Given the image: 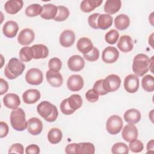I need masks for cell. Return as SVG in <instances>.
Instances as JSON below:
<instances>
[{
  "instance_id": "46",
  "label": "cell",
  "mask_w": 154,
  "mask_h": 154,
  "mask_svg": "<svg viewBox=\"0 0 154 154\" xmlns=\"http://www.w3.org/2000/svg\"><path fill=\"white\" fill-rule=\"evenodd\" d=\"M23 146L22 144L20 143H15L11 146V147L9 149L8 153H17L19 154H23Z\"/></svg>"
},
{
  "instance_id": "45",
  "label": "cell",
  "mask_w": 154,
  "mask_h": 154,
  "mask_svg": "<svg viewBox=\"0 0 154 154\" xmlns=\"http://www.w3.org/2000/svg\"><path fill=\"white\" fill-rule=\"evenodd\" d=\"M99 15V13H93L88 18V23L89 25L93 29H99L97 26V19Z\"/></svg>"
},
{
  "instance_id": "43",
  "label": "cell",
  "mask_w": 154,
  "mask_h": 154,
  "mask_svg": "<svg viewBox=\"0 0 154 154\" xmlns=\"http://www.w3.org/2000/svg\"><path fill=\"white\" fill-rule=\"evenodd\" d=\"M60 109H61V112L65 115H70L75 111L70 107V106L68 103L67 98L64 99L61 102V103L60 104Z\"/></svg>"
},
{
  "instance_id": "31",
  "label": "cell",
  "mask_w": 154,
  "mask_h": 154,
  "mask_svg": "<svg viewBox=\"0 0 154 154\" xmlns=\"http://www.w3.org/2000/svg\"><path fill=\"white\" fill-rule=\"evenodd\" d=\"M63 137V134L58 128H52L48 134V141L52 144H57L61 141Z\"/></svg>"
},
{
  "instance_id": "38",
  "label": "cell",
  "mask_w": 154,
  "mask_h": 154,
  "mask_svg": "<svg viewBox=\"0 0 154 154\" xmlns=\"http://www.w3.org/2000/svg\"><path fill=\"white\" fill-rule=\"evenodd\" d=\"M119 37V33L116 29H111L108 31L105 36V41L110 45L115 44Z\"/></svg>"
},
{
  "instance_id": "17",
  "label": "cell",
  "mask_w": 154,
  "mask_h": 154,
  "mask_svg": "<svg viewBox=\"0 0 154 154\" xmlns=\"http://www.w3.org/2000/svg\"><path fill=\"white\" fill-rule=\"evenodd\" d=\"M3 103L7 108L14 109L20 105V100L17 94L8 93L3 97Z\"/></svg>"
},
{
  "instance_id": "32",
  "label": "cell",
  "mask_w": 154,
  "mask_h": 154,
  "mask_svg": "<svg viewBox=\"0 0 154 154\" xmlns=\"http://www.w3.org/2000/svg\"><path fill=\"white\" fill-rule=\"evenodd\" d=\"M143 88L147 91L152 92L154 90V79L153 76L150 75H145L141 80Z\"/></svg>"
},
{
  "instance_id": "20",
  "label": "cell",
  "mask_w": 154,
  "mask_h": 154,
  "mask_svg": "<svg viewBox=\"0 0 154 154\" xmlns=\"http://www.w3.org/2000/svg\"><path fill=\"white\" fill-rule=\"evenodd\" d=\"M134 47L132 40L129 35H125L120 37L117 43V48L123 52H128L132 50Z\"/></svg>"
},
{
  "instance_id": "34",
  "label": "cell",
  "mask_w": 154,
  "mask_h": 154,
  "mask_svg": "<svg viewBox=\"0 0 154 154\" xmlns=\"http://www.w3.org/2000/svg\"><path fill=\"white\" fill-rule=\"evenodd\" d=\"M42 11V7L38 4L29 5L25 9V13L28 17H35L40 15Z\"/></svg>"
},
{
  "instance_id": "2",
  "label": "cell",
  "mask_w": 154,
  "mask_h": 154,
  "mask_svg": "<svg viewBox=\"0 0 154 154\" xmlns=\"http://www.w3.org/2000/svg\"><path fill=\"white\" fill-rule=\"evenodd\" d=\"M39 115L48 122H53L58 117V112L57 107L48 101H43L37 107Z\"/></svg>"
},
{
  "instance_id": "12",
  "label": "cell",
  "mask_w": 154,
  "mask_h": 154,
  "mask_svg": "<svg viewBox=\"0 0 154 154\" xmlns=\"http://www.w3.org/2000/svg\"><path fill=\"white\" fill-rule=\"evenodd\" d=\"M69 69L73 72L81 71L85 66V61L82 57L78 55H74L70 57L67 61Z\"/></svg>"
},
{
  "instance_id": "36",
  "label": "cell",
  "mask_w": 154,
  "mask_h": 154,
  "mask_svg": "<svg viewBox=\"0 0 154 154\" xmlns=\"http://www.w3.org/2000/svg\"><path fill=\"white\" fill-rule=\"evenodd\" d=\"M19 57L22 61L28 62L33 58V53L31 47L25 46L21 48L19 52Z\"/></svg>"
},
{
  "instance_id": "27",
  "label": "cell",
  "mask_w": 154,
  "mask_h": 154,
  "mask_svg": "<svg viewBox=\"0 0 154 154\" xmlns=\"http://www.w3.org/2000/svg\"><path fill=\"white\" fill-rule=\"evenodd\" d=\"M129 25L130 19L129 17L125 14L117 16L114 19V26L116 28L119 30H125L128 28Z\"/></svg>"
},
{
  "instance_id": "11",
  "label": "cell",
  "mask_w": 154,
  "mask_h": 154,
  "mask_svg": "<svg viewBox=\"0 0 154 154\" xmlns=\"http://www.w3.org/2000/svg\"><path fill=\"white\" fill-rule=\"evenodd\" d=\"M67 86L72 91H79L84 87V79L79 75H72L67 79Z\"/></svg>"
},
{
  "instance_id": "22",
  "label": "cell",
  "mask_w": 154,
  "mask_h": 154,
  "mask_svg": "<svg viewBox=\"0 0 154 154\" xmlns=\"http://www.w3.org/2000/svg\"><path fill=\"white\" fill-rule=\"evenodd\" d=\"M23 4V2L22 0L7 1L4 5V9L7 13L14 14L21 10Z\"/></svg>"
},
{
  "instance_id": "42",
  "label": "cell",
  "mask_w": 154,
  "mask_h": 154,
  "mask_svg": "<svg viewBox=\"0 0 154 154\" xmlns=\"http://www.w3.org/2000/svg\"><path fill=\"white\" fill-rule=\"evenodd\" d=\"M103 79H99L95 82L93 85V89L99 95H105L108 93L105 91L103 87Z\"/></svg>"
},
{
  "instance_id": "24",
  "label": "cell",
  "mask_w": 154,
  "mask_h": 154,
  "mask_svg": "<svg viewBox=\"0 0 154 154\" xmlns=\"http://www.w3.org/2000/svg\"><path fill=\"white\" fill-rule=\"evenodd\" d=\"M141 113L140 112L134 108L129 109L127 110L123 116L125 122L130 124H136L141 120Z\"/></svg>"
},
{
  "instance_id": "44",
  "label": "cell",
  "mask_w": 154,
  "mask_h": 154,
  "mask_svg": "<svg viewBox=\"0 0 154 154\" xmlns=\"http://www.w3.org/2000/svg\"><path fill=\"white\" fill-rule=\"evenodd\" d=\"M85 97L90 102H96L99 99V94L93 88L88 90L85 93Z\"/></svg>"
},
{
  "instance_id": "8",
  "label": "cell",
  "mask_w": 154,
  "mask_h": 154,
  "mask_svg": "<svg viewBox=\"0 0 154 154\" xmlns=\"http://www.w3.org/2000/svg\"><path fill=\"white\" fill-rule=\"evenodd\" d=\"M124 87L130 93H135L139 88V79L134 74L128 75L124 80Z\"/></svg>"
},
{
  "instance_id": "1",
  "label": "cell",
  "mask_w": 154,
  "mask_h": 154,
  "mask_svg": "<svg viewBox=\"0 0 154 154\" xmlns=\"http://www.w3.org/2000/svg\"><path fill=\"white\" fill-rule=\"evenodd\" d=\"M25 69L24 63L16 58H11L4 69L5 76L9 79H14L21 75Z\"/></svg>"
},
{
  "instance_id": "14",
  "label": "cell",
  "mask_w": 154,
  "mask_h": 154,
  "mask_svg": "<svg viewBox=\"0 0 154 154\" xmlns=\"http://www.w3.org/2000/svg\"><path fill=\"white\" fill-rule=\"evenodd\" d=\"M34 31L29 28H25L19 32L17 41L21 45H28L34 41Z\"/></svg>"
},
{
  "instance_id": "15",
  "label": "cell",
  "mask_w": 154,
  "mask_h": 154,
  "mask_svg": "<svg viewBox=\"0 0 154 154\" xmlns=\"http://www.w3.org/2000/svg\"><path fill=\"white\" fill-rule=\"evenodd\" d=\"M27 129L29 133L33 135L40 134L43 130V124L42 121L37 117H32L28 122Z\"/></svg>"
},
{
  "instance_id": "40",
  "label": "cell",
  "mask_w": 154,
  "mask_h": 154,
  "mask_svg": "<svg viewBox=\"0 0 154 154\" xmlns=\"http://www.w3.org/2000/svg\"><path fill=\"white\" fill-rule=\"evenodd\" d=\"M83 55L86 60L88 61H95L97 60L99 57V51L97 48L93 47L90 52Z\"/></svg>"
},
{
  "instance_id": "21",
  "label": "cell",
  "mask_w": 154,
  "mask_h": 154,
  "mask_svg": "<svg viewBox=\"0 0 154 154\" xmlns=\"http://www.w3.org/2000/svg\"><path fill=\"white\" fill-rule=\"evenodd\" d=\"M19 30L17 23L13 20H9L5 22L3 26L2 32L5 36L8 38L14 37Z\"/></svg>"
},
{
  "instance_id": "39",
  "label": "cell",
  "mask_w": 154,
  "mask_h": 154,
  "mask_svg": "<svg viewBox=\"0 0 154 154\" xmlns=\"http://www.w3.org/2000/svg\"><path fill=\"white\" fill-rule=\"evenodd\" d=\"M129 147L131 151L135 153L141 152L144 149L143 143L138 140H134L129 142Z\"/></svg>"
},
{
  "instance_id": "18",
  "label": "cell",
  "mask_w": 154,
  "mask_h": 154,
  "mask_svg": "<svg viewBox=\"0 0 154 154\" xmlns=\"http://www.w3.org/2000/svg\"><path fill=\"white\" fill-rule=\"evenodd\" d=\"M40 93L37 89H28L22 94L23 102L26 104H32L40 99Z\"/></svg>"
},
{
  "instance_id": "5",
  "label": "cell",
  "mask_w": 154,
  "mask_h": 154,
  "mask_svg": "<svg viewBox=\"0 0 154 154\" xmlns=\"http://www.w3.org/2000/svg\"><path fill=\"white\" fill-rule=\"evenodd\" d=\"M123 123L122 118L117 115L111 116L106 121V130L111 135L119 134L123 128Z\"/></svg>"
},
{
  "instance_id": "30",
  "label": "cell",
  "mask_w": 154,
  "mask_h": 154,
  "mask_svg": "<svg viewBox=\"0 0 154 154\" xmlns=\"http://www.w3.org/2000/svg\"><path fill=\"white\" fill-rule=\"evenodd\" d=\"M95 148L94 145L89 142L80 143L76 144V153L78 154H94Z\"/></svg>"
},
{
  "instance_id": "29",
  "label": "cell",
  "mask_w": 154,
  "mask_h": 154,
  "mask_svg": "<svg viewBox=\"0 0 154 154\" xmlns=\"http://www.w3.org/2000/svg\"><path fill=\"white\" fill-rule=\"evenodd\" d=\"M113 22L112 17L108 14H102L99 15L97 19L98 28L102 30H105L109 28Z\"/></svg>"
},
{
  "instance_id": "26",
  "label": "cell",
  "mask_w": 154,
  "mask_h": 154,
  "mask_svg": "<svg viewBox=\"0 0 154 154\" xmlns=\"http://www.w3.org/2000/svg\"><path fill=\"white\" fill-rule=\"evenodd\" d=\"M122 6L120 0H108L104 5V11L109 14H114L118 12Z\"/></svg>"
},
{
  "instance_id": "7",
  "label": "cell",
  "mask_w": 154,
  "mask_h": 154,
  "mask_svg": "<svg viewBox=\"0 0 154 154\" xmlns=\"http://www.w3.org/2000/svg\"><path fill=\"white\" fill-rule=\"evenodd\" d=\"M25 80L31 85H38L42 83L43 75L42 72L37 68H32L28 70L25 75Z\"/></svg>"
},
{
  "instance_id": "3",
  "label": "cell",
  "mask_w": 154,
  "mask_h": 154,
  "mask_svg": "<svg viewBox=\"0 0 154 154\" xmlns=\"http://www.w3.org/2000/svg\"><path fill=\"white\" fill-rule=\"evenodd\" d=\"M150 60L143 54H137L133 60L132 70L137 76H143L150 67Z\"/></svg>"
},
{
  "instance_id": "35",
  "label": "cell",
  "mask_w": 154,
  "mask_h": 154,
  "mask_svg": "<svg viewBox=\"0 0 154 154\" xmlns=\"http://www.w3.org/2000/svg\"><path fill=\"white\" fill-rule=\"evenodd\" d=\"M57 14L54 18L55 21L62 22L66 20L70 14L69 9L63 5H59L57 7Z\"/></svg>"
},
{
  "instance_id": "25",
  "label": "cell",
  "mask_w": 154,
  "mask_h": 154,
  "mask_svg": "<svg viewBox=\"0 0 154 154\" xmlns=\"http://www.w3.org/2000/svg\"><path fill=\"white\" fill-rule=\"evenodd\" d=\"M31 48L32 50L34 59L37 60L45 58L49 55L48 48L44 45H34L31 46Z\"/></svg>"
},
{
  "instance_id": "37",
  "label": "cell",
  "mask_w": 154,
  "mask_h": 154,
  "mask_svg": "<svg viewBox=\"0 0 154 154\" xmlns=\"http://www.w3.org/2000/svg\"><path fill=\"white\" fill-rule=\"evenodd\" d=\"M111 152L114 154H128L129 153V148L124 143H117L112 146Z\"/></svg>"
},
{
  "instance_id": "51",
  "label": "cell",
  "mask_w": 154,
  "mask_h": 154,
  "mask_svg": "<svg viewBox=\"0 0 154 154\" xmlns=\"http://www.w3.org/2000/svg\"><path fill=\"white\" fill-rule=\"evenodd\" d=\"M153 146H154V144H153V140H150V141L148 142L147 144V149L148 151H149L150 150H152L153 149Z\"/></svg>"
},
{
  "instance_id": "49",
  "label": "cell",
  "mask_w": 154,
  "mask_h": 154,
  "mask_svg": "<svg viewBox=\"0 0 154 154\" xmlns=\"http://www.w3.org/2000/svg\"><path fill=\"white\" fill-rule=\"evenodd\" d=\"M0 83H1L0 94L2 95L8 91V82L2 78L0 79Z\"/></svg>"
},
{
  "instance_id": "48",
  "label": "cell",
  "mask_w": 154,
  "mask_h": 154,
  "mask_svg": "<svg viewBox=\"0 0 154 154\" xmlns=\"http://www.w3.org/2000/svg\"><path fill=\"white\" fill-rule=\"evenodd\" d=\"M0 137L1 138H4L7 136V135L8 133L9 128L7 125V124L5 122H0Z\"/></svg>"
},
{
  "instance_id": "6",
  "label": "cell",
  "mask_w": 154,
  "mask_h": 154,
  "mask_svg": "<svg viewBox=\"0 0 154 154\" xmlns=\"http://www.w3.org/2000/svg\"><path fill=\"white\" fill-rule=\"evenodd\" d=\"M121 84L120 78L114 74H111L106 77L103 81V87L108 93L117 90Z\"/></svg>"
},
{
  "instance_id": "10",
  "label": "cell",
  "mask_w": 154,
  "mask_h": 154,
  "mask_svg": "<svg viewBox=\"0 0 154 154\" xmlns=\"http://www.w3.org/2000/svg\"><path fill=\"white\" fill-rule=\"evenodd\" d=\"M46 77L48 83L54 87H59L63 84V76L59 71L49 69L46 73Z\"/></svg>"
},
{
  "instance_id": "16",
  "label": "cell",
  "mask_w": 154,
  "mask_h": 154,
  "mask_svg": "<svg viewBox=\"0 0 154 154\" xmlns=\"http://www.w3.org/2000/svg\"><path fill=\"white\" fill-rule=\"evenodd\" d=\"M75 41V34L73 31L66 29L62 32L60 36V45L65 48L72 46Z\"/></svg>"
},
{
  "instance_id": "33",
  "label": "cell",
  "mask_w": 154,
  "mask_h": 154,
  "mask_svg": "<svg viewBox=\"0 0 154 154\" xmlns=\"http://www.w3.org/2000/svg\"><path fill=\"white\" fill-rule=\"evenodd\" d=\"M67 101L70 107L74 111L81 108L82 104V99L79 94L71 95L69 98H67Z\"/></svg>"
},
{
  "instance_id": "23",
  "label": "cell",
  "mask_w": 154,
  "mask_h": 154,
  "mask_svg": "<svg viewBox=\"0 0 154 154\" xmlns=\"http://www.w3.org/2000/svg\"><path fill=\"white\" fill-rule=\"evenodd\" d=\"M76 47L78 50L84 55L90 52L94 46L90 38L87 37H82L78 40Z\"/></svg>"
},
{
  "instance_id": "47",
  "label": "cell",
  "mask_w": 154,
  "mask_h": 154,
  "mask_svg": "<svg viewBox=\"0 0 154 154\" xmlns=\"http://www.w3.org/2000/svg\"><path fill=\"white\" fill-rule=\"evenodd\" d=\"M26 154H38L40 153V147L36 144H30L25 149Z\"/></svg>"
},
{
  "instance_id": "13",
  "label": "cell",
  "mask_w": 154,
  "mask_h": 154,
  "mask_svg": "<svg viewBox=\"0 0 154 154\" xmlns=\"http://www.w3.org/2000/svg\"><path fill=\"white\" fill-rule=\"evenodd\" d=\"M138 129L137 127L133 124L126 125L123 128L122 132L123 138L127 142H131V141L135 140L138 137Z\"/></svg>"
},
{
  "instance_id": "19",
  "label": "cell",
  "mask_w": 154,
  "mask_h": 154,
  "mask_svg": "<svg viewBox=\"0 0 154 154\" xmlns=\"http://www.w3.org/2000/svg\"><path fill=\"white\" fill-rule=\"evenodd\" d=\"M57 7L52 4H46L42 7V11L40 14L42 18L46 20L53 19L57 14Z\"/></svg>"
},
{
  "instance_id": "50",
  "label": "cell",
  "mask_w": 154,
  "mask_h": 154,
  "mask_svg": "<svg viewBox=\"0 0 154 154\" xmlns=\"http://www.w3.org/2000/svg\"><path fill=\"white\" fill-rule=\"evenodd\" d=\"M76 143H72L68 144L65 148V152L66 153H76Z\"/></svg>"
},
{
  "instance_id": "4",
  "label": "cell",
  "mask_w": 154,
  "mask_h": 154,
  "mask_svg": "<svg viewBox=\"0 0 154 154\" xmlns=\"http://www.w3.org/2000/svg\"><path fill=\"white\" fill-rule=\"evenodd\" d=\"M10 123L13 128L17 131H24L28 126L25 113L20 108L13 109L10 114Z\"/></svg>"
},
{
  "instance_id": "9",
  "label": "cell",
  "mask_w": 154,
  "mask_h": 154,
  "mask_svg": "<svg viewBox=\"0 0 154 154\" xmlns=\"http://www.w3.org/2000/svg\"><path fill=\"white\" fill-rule=\"evenodd\" d=\"M119 52L113 46H108L104 49L102 54V59L106 63H114L119 58Z\"/></svg>"
},
{
  "instance_id": "41",
  "label": "cell",
  "mask_w": 154,
  "mask_h": 154,
  "mask_svg": "<svg viewBox=\"0 0 154 154\" xmlns=\"http://www.w3.org/2000/svg\"><path fill=\"white\" fill-rule=\"evenodd\" d=\"M48 67H49V69L60 71L62 67L61 61L57 57L52 58L51 59H50V60L49 61Z\"/></svg>"
},
{
  "instance_id": "28",
  "label": "cell",
  "mask_w": 154,
  "mask_h": 154,
  "mask_svg": "<svg viewBox=\"0 0 154 154\" xmlns=\"http://www.w3.org/2000/svg\"><path fill=\"white\" fill-rule=\"evenodd\" d=\"M102 2V0H84L81 2L80 8L85 13H89L95 8L99 7Z\"/></svg>"
}]
</instances>
